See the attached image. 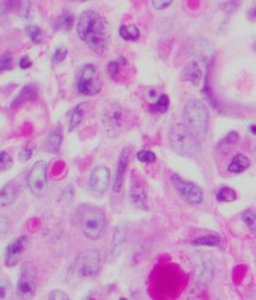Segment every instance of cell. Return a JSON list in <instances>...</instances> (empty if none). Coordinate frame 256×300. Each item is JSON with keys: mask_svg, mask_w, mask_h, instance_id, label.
Here are the masks:
<instances>
[{"mask_svg": "<svg viewBox=\"0 0 256 300\" xmlns=\"http://www.w3.org/2000/svg\"><path fill=\"white\" fill-rule=\"evenodd\" d=\"M237 139H238V134H237V132H230L229 134H226L220 141H219V144L217 146L218 151L224 152V151L229 150L232 145L236 144Z\"/></svg>", "mask_w": 256, "mask_h": 300, "instance_id": "d4e9b609", "label": "cell"}, {"mask_svg": "<svg viewBox=\"0 0 256 300\" xmlns=\"http://www.w3.org/2000/svg\"><path fill=\"white\" fill-rule=\"evenodd\" d=\"M101 270V255L95 249H90L81 252L76 260L75 272L79 278H95Z\"/></svg>", "mask_w": 256, "mask_h": 300, "instance_id": "5b68a950", "label": "cell"}, {"mask_svg": "<svg viewBox=\"0 0 256 300\" xmlns=\"http://www.w3.org/2000/svg\"><path fill=\"white\" fill-rule=\"evenodd\" d=\"M169 144L182 157H194L201 150L200 139L184 123H175L169 132Z\"/></svg>", "mask_w": 256, "mask_h": 300, "instance_id": "7a4b0ae2", "label": "cell"}, {"mask_svg": "<svg viewBox=\"0 0 256 300\" xmlns=\"http://www.w3.org/2000/svg\"><path fill=\"white\" fill-rule=\"evenodd\" d=\"M12 158L5 151H0V171H6L12 166Z\"/></svg>", "mask_w": 256, "mask_h": 300, "instance_id": "d6a6232c", "label": "cell"}, {"mask_svg": "<svg viewBox=\"0 0 256 300\" xmlns=\"http://www.w3.org/2000/svg\"><path fill=\"white\" fill-rule=\"evenodd\" d=\"M26 34H28L29 39L34 42V43H39L43 39V33H42L41 29L36 25H29L26 26Z\"/></svg>", "mask_w": 256, "mask_h": 300, "instance_id": "f1b7e54d", "label": "cell"}, {"mask_svg": "<svg viewBox=\"0 0 256 300\" xmlns=\"http://www.w3.org/2000/svg\"><path fill=\"white\" fill-rule=\"evenodd\" d=\"M122 63H125V59H118V61H112L108 66V73L112 78H115L116 76L118 74V71H120V67Z\"/></svg>", "mask_w": 256, "mask_h": 300, "instance_id": "d590c367", "label": "cell"}, {"mask_svg": "<svg viewBox=\"0 0 256 300\" xmlns=\"http://www.w3.org/2000/svg\"><path fill=\"white\" fill-rule=\"evenodd\" d=\"M5 9L7 11L17 13L20 16H28L29 13V1L28 0H5Z\"/></svg>", "mask_w": 256, "mask_h": 300, "instance_id": "ffe728a7", "label": "cell"}, {"mask_svg": "<svg viewBox=\"0 0 256 300\" xmlns=\"http://www.w3.org/2000/svg\"><path fill=\"white\" fill-rule=\"evenodd\" d=\"M25 244L26 238L24 236H22V237L16 238L6 246V250H5V265L6 267L12 268L18 264L23 252H24Z\"/></svg>", "mask_w": 256, "mask_h": 300, "instance_id": "7c38bea8", "label": "cell"}, {"mask_svg": "<svg viewBox=\"0 0 256 300\" xmlns=\"http://www.w3.org/2000/svg\"><path fill=\"white\" fill-rule=\"evenodd\" d=\"M77 87L79 94L84 96H95L101 91L102 84L97 74V68L94 65H86L83 68L78 79Z\"/></svg>", "mask_w": 256, "mask_h": 300, "instance_id": "9c48e42d", "label": "cell"}, {"mask_svg": "<svg viewBox=\"0 0 256 300\" xmlns=\"http://www.w3.org/2000/svg\"><path fill=\"white\" fill-rule=\"evenodd\" d=\"M62 142V132L61 128H57L54 132L47 138L46 140V148L52 153H58L60 150V146Z\"/></svg>", "mask_w": 256, "mask_h": 300, "instance_id": "7402d4cb", "label": "cell"}, {"mask_svg": "<svg viewBox=\"0 0 256 300\" xmlns=\"http://www.w3.org/2000/svg\"><path fill=\"white\" fill-rule=\"evenodd\" d=\"M242 220H243L244 224L249 227V230L256 231V213L250 211V209L244 211L243 213H242Z\"/></svg>", "mask_w": 256, "mask_h": 300, "instance_id": "f546056e", "label": "cell"}, {"mask_svg": "<svg viewBox=\"0 0 256 300\" xmlns=\"http://www.w3.org/2000/svg\"><path fill=\"white\" fill-rule=\"evenodd\" d=\"M110 182V171L107 166L99 165L92 170L89 179L90 188L92 192L97 194H103L107 190Z\"/></svg>", "mask_w": 256, "mask_h": 300, "instance_id": "8fae6325", "label": "cell"}, {"mask_svg": "<svg viewBox=\"0 0 256 300\" xmlns=\"http://www.w3.org/2000/svg\"><path fill=\"white\" fill-rule=\"evenodd\" d=\"M12 296L11 283L6 280H0V300L9 299Z\"/></svg>", "mask_w": 256, "mask_h": 300, "instance_id": "1f68e13d", "label": "cell"}, {"mask_svg": "<svg viewBox=\"0 0 256 300\" xmlns=\"http://www.w3.org/2000/svg\"><path fill=\"white\" fill-rule=\"evenodd\" d=\"M250 131H252L253 134H256V124H253V126H250Z\"/></svg>", "mask_w": 256, "mask_h": 300, "instance_id": "b9f144b4", "label": "cell"}, {"mask_svg": "<svg viewBox=\"0 0 256 300\" xmlns=\"http://www.w3.org/2000/svg\"><path fill=\"white\" fill-rule=\"evenodd\" d=\"M151 1L152 6H154L156 10H158V11H160V10H164L167 9L168 6H170L174 0H151Z\"/></svg>", "mask_w": 256, "mask_h": 300, "instance_id": "f35d334b", "label": "cell"}, {"mask_svg": "<svg viewBox=\"0 0 256 300\" xmlns=\"http://www.w3.org/2000/svg\"><path fill=\"white\" fill-rule=\"evenodd\" d=\"M137 159H138L140 163L144 164H152L156 161V155L152 151L149 150H141L137 153Z\"/></svg>", "mask_w": 256, "mask_h": 300, "instance_id": "4dcf8cb0", "label": "cell"}, {"mask_svg": "<svg viewBox=\"0 0 256 300\" xmlns=\"http://www.w3.org/2000/svg\"><path fill=\"white\" fill-rule=\"evenodd\" d=\"M250 166V160L248 157L244 155H236L234 157V159L231 160L230 165L228 166V171L232 172V174H241Z\"/></svg>", "mask_w": 256, "mask_h": 300, "instance_id": "44dd1931", "label": "cell"}, {"mask_svg": "<svg viewBox=\"0 0 256 300\" xmlns=\"http://www.w3.org/2000/svg\"><path fill=\"white\" fill-rule=\"evenodd\" d=\"M18 194V188L16 185V183L10 182L0 190V208H4V207L10 206V204L15 202V200L17 199Z\"/></svg>", "mask_w": 256, "mask_h": 300, "instance_id": "ac0fdd59", "label": "cell"}, {"mask_svg": "<svg viewBox=\"0 0 256 300\" xmlns=\"http://www.w3.org/2000/svg\"><path fill=\"white\" fill-rule=\"evenodd\" d=\"M81 105L83 104H79L77 107L75 108V110L72 111V114H71V118H70V123H68V131L72 132L73 129L77 128L79 126V123H80L81 120H83V109H81Z\"/></svg>", "mask_w": 256, "mask_h": 300, "instance_id": "484cf974", "label": "cell"}, {"mask_svg": "<svg viewBox=\"0 0 256 300\" xmlns=\"http://www.w3.org/2000/svg\"><path fill=\"white\" fill-rule=\"evenodd\" d=\"M102 124L109 138H116L121 134L123 126V113L118 104H110L102 115Z\"/></svg>", "mask_w": 256, "mask_h": 300, "instance_id": "ba28073f", "label": "cell"}, {"mask_svg": "<svg viewBox=\"0 0 256 300\" xmlns=\"http://www.w3.org/2000/svg\"><path fill=\"white\" fill-rule=\"evenodd\" d=\"M79 39L85 42L90 49L102 54L109 43V26L107 20L98 13L85 11L80 15L77 23Z\"/></svg>", "mask_w": 256, "mask_h": 300, "instance_id": "6da1fadb", "label": "cell"}, {"mask_svg": "<svg viewBox=\"0 0 256 300\" xmlns=\"http://www.w3.org/2000/svg\"><path fill=\"white\" fill-rule=\"evenodd\" d=\"M237 199V194L232 188L224 187L217 193V200L219 202H234Z\"/></svg>", "mask_w": 256, "mask_h": 300, "instance_id": "83f0119b", "label": "cell"}, {"mask_svg": "<svg viewBox=\"0 0 256 300\" xmlns=\"http://www.w3.org/2000/svg\"><path fill=\"white\" fill-rule=\"evenodd\" d=\"M71 1H77V2H83V1H86V0H71Z\"/></svg>", "mask_w": 256, "mask_h": 300, "instance_id": "7bdbcfd3", "label": "cell"}, {"mask_svg": "<svg viewBox=\"0 0 256 300\" xmlns=\"http://www.w3.org/2000/svg\"><path fill=\"white\" fill-rule=\"evenodd\" d=\"M129 200L131 202L141 209V211H147L149 204H147V193L144 185L139 180H134L129 188Z\"/></svg>", "mask_w": 256, "mask_h": 300, "instance_id": "9a60e30c", "label": "cell"}, {"mask_svg": "<svg viewBox=\"0 0 256 300\" xmlns=\"http://www.w3.org/2000/svg\"><path fill=\"white\" fill-rule=\"evenodd\" d=\"M30 192L36 196H43L47 190V163L44 160L36 161L26 177Z\"/></svg>", "mask_w": 256, "mask_h": 300, "instance_id": "52a82bcc", "label": "cell"}, {"mask_svg": "<svg viewBox=\"0 0 256 300\" xmlns=\"http://www.w3.org/2000/svg\"><path fill=\"white\" fill-rule=\"evenodd\" d=\"M79 226L91 240H97L102 237L105 230V216L101 208L91 204H84L78 212Z\"/></svg>", "mask_w": 256, "mask_h": 300, "instance_id": "3957f363", "label": "cell"}, {"mask_svg": "<svg viewBox=\"0 0 256 300\" xmlns=\"http://www.w3.org/2000/svg\"><path fill=\"white\" fill-rule=\"evenodd\" d=\"M20 68H23V70H26V68H29L31 66L30 59H29L28 57H23L22 59L20 60Z\"/></svg>", "mask_w": 256, "mask_h": 300, "instance_id": "60d3db41", "label": "cell"}, {"mask_svg": "<svg viewBox=\"0 0 256 300\" xmlns=\"http://www.w3.org/2000/svg\"><path fill=\"white\" fill-rule=\"evenodd\" d=\"M48 299L49 300H68L70 299V297H68V294H66L65 292L57 291V289H55V291L49 292Z\"/></svg>", "mask_w": 256, "mask_h": 300, "instance_id": "74e56055", "label": "cell"}, {"mask_svg": "<svg viewBox=\"0 0 256 300\" xmlns=\"http://www.w3.org/2000/svg\"><path fill=\"white\" fill-rule=\"evenodd\" d=\"M184 124L197 135L199 139H204L208 128L210 114L202 100H192L184 107Z\"/></svg>", "mask_w": 256, "mask_h": 300, "instance_id": "277c9868", "label": "cell"}, {"mask_svg": "<svg viewBox=\"0 0 256 300\" xmlns=\"http://www.w3.org/2000/svg\"><path fill=\"white\" fill-rule=\"evenodd\" d=\"M255 15H256V10H255Z\"/></svg>", "mask_w": 256, "mask_h": 300, "instance_id": "ee69618b", "label": "cell"}, {"mask_svg": "<svg viewBox=\"0 0 256 300\" xmlns=\"http://www.w3.org/2000/svg\"><path fill=\"white\" fill-rule=\"evenodd\" d=\"M220 243V238L218 236L207 235L202 236V237L197 238L192 241L193 245H202V246H217Z\"/></svg>", "mask_w": 256, "mask_h": 300, "instance_id": "4316f807", "label": "cell"}, {"mask_svg": "<svg viewBox=\"0 0 256 300\" xmlns=\"http://www.w3.org/2000/svg\"><path fill=\"white\" fill-rule=\"evenodd\" d=\"M38 287V270L31 262H24L20 267L17 282L18 294L22 299H30L35 296Z\"/></svg>", "mask_w": 256, "mask_h": 300, "instance_id": "8992f818", "label": "cell"}, {"mask_svg": "<svg viewBox=\"0 0 256 300\" xmlns=\"http://www.w3.org/2000/svg\"><path fill=\"white\" fill-rule=\"evenodd\" d=\"M128 232V226L127 222L121 221L118 222V226L115 227L114 235H113L112 244H110V251H109V257L110 259H115L118 256V254L121 252L123 244L126 241V237H127Z\"/></svg>", "mask_w": 256, "mask_h": 300, "instance_id": "4fadbf2b", "label": "cell"}, {"mask_svg": "<svg viewBox=\"0 0 256 300\" xmlns=\"http://www.w3.org/2000/svg\"><path fill=\"white\" fill-rule=\"evenodd\" d=\"M171 182L174 187L177 190L179 195L188 203L197 204L204 200V192L197 184L193 182H188L178 176L177 174L171 175Z\"/></svg>", "mask_w": 256, "mask_h": 300, "instance_id": "30bf717a", "label": "cell"}, {"mask_svg": "<svg viewBox=\"0 0 256 300\" xmlns=\"http://www.w3.org/2000/svg\"><path fill=\"white\" fill-rule=\"evenodd\" d=\"M12 66H13V59L11 54H10V53H5V54L0 58V73L11 70Z\"/></svg>", "mask_w": 256, "mask_h": 300, "instance_id": "836d02e7", "label": "cell"}, {"mask_svg": "<svg viewBox=\"0 0 256 300\" xmlns=\"http://www.w3.org/2000/svg\"><path fill=\"white\" fill-rule=\"evenodd\" d=\"M30 158H31L30 148H23L20 153V160L22 161V163H25V161H28Z\"/></svg>", "mask_w": 256, "mask_h": 300, "instance_id": "ab89813d", "label": "cell"}, {"mask_svg": "<svg viewBox=\"0 0 256 300\" xmlns=\"http://www.w3.org/2000/svg\"><path fill=\"white\" fill-rule=\"evenodd\" d=\"M197 279L199 282L204 283V285H207L210 283V281L212 280L213 276V267L211 264L210 260H201L200 263L197 264Z\"/></svg>", "mask_w": 256, "mask_h": 300, "instance_id": "d6986e66", "label": "cell"}, {"mask_svg": "<svg viewBox=\"0 0 256 300\" xmlns=\"http://www.w3.org/2000/svg\"><path fill=\"white\" fill-rule=\"evenodd\" d=\"M118 34H120L121 39L126 40V41H136L140 36V31L136 25H122L118 29Z\"/></svg>", "mask_w": 256, "mask_h": 300, "instance_id": "603a6c76", "label": "cell"}, {"mask_svg": "<svg viewBox=\"0 0 256 300\" xmlns=\"http://www.w3.org/2000/svg\"><path fill=\"white\" fill-rule=\"evenodd\" d=\"M38 98V89L34 85H25L22 91L18 94V96L13 100L11 103V109H15L20 105L24 104L26 102H33Z\"/></svg>", "mask_w": 256, "mask_h": 300, "instance_id": "e0dca14e", "label": "cell"}, {"mask_svg": "<svg viewBox=\"0 0 256 300\" xmlns=\"http://www.w3.org/2000/svg\"><path fill=\"white\" fill-rule=\"evenodd\" d=\"M75 23V16L72 12H64L55 22V28L60 30H70Z\"/></svg>", "mask_w": 256, "mask_h": 300, "instance_id": "cb8c5ba5", "label": "cell"}, {"mask_svg": "<svg viewBox=\"0 0 256 300\" xmlns=\"http://www.w3.org/2000/svg\"><path fill=\"white\" fill-rule=\"evenodd\" d=\"M129 161V150L125 148V150L121 151L120 157H118V166H116V172H115V180L114 184H113V190L115 193H120L122 189L123 180H125V175L127 171Z\"/></svg>", "mask_w": 256, "mask_h": 300, "instance_id": "5bb4252c", "label": "cell"}, {"mask_svg": "<svg viewBox=\"0 0 256 300\" xmlns=\"http://www.w3.org/2000/svg\"><path fill=\"white\" fill-rule=\"evenodd\" d=\"M169 103L170 102H169V97L167 96V95H160L155 104L156 110L159 111V113H164V111L168 110Z\"/></svg>", "mask_w": 256, "mask_h": 300, "instance_id": "e575fe53", "label": "cell"}, {"mask_svg": "<svg viewBox=\"0 0 256 300\" xmlns=\"http://www.w3.org/2000/svg\"><path fill=\"white\" fill-rule=\"evenodd\" d=\"M184 80H188L194 85H199L204 79V73H202L201 67L197 61H191L188 65L184 67L183 73H182Z\"/></svg>", "mask_w": 256, "mask_h": 300, "instance_id": "2e32d148", "label": "cell"}, {"mask_svg": "<svg viewBox=\"0 0 256 300\" xmlns=\"http://www.w3.org/2000/svg\"><path fill=\"white\" fill-rule=\"evenodd\" d=\"M66 57H67V48H66L65 46H60L55 49L54 54H53V61L59 63L61 62V61H64Z\"/></svg>", "mask_w": 256, "mask_h": 300, "instance_id": "8d00e7d4", "label": "cell"}]
</instances>
